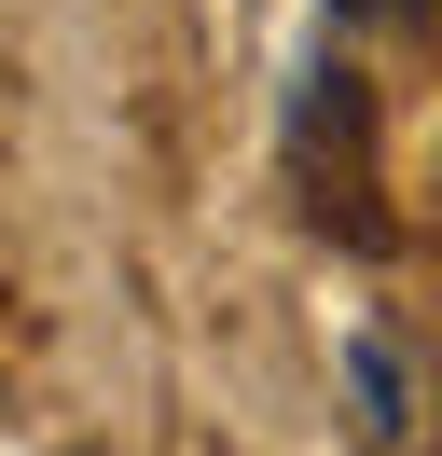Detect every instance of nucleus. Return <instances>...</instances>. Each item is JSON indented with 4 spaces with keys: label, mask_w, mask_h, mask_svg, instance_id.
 Returning a JSON list of instances; mask_svg holds the SVG:
<instances>
[{
    "label": "nucleus",
    "mask_w": 442,
    "mask_h": 456,
    "mask_svg": "<svg viewBox=\"0 0 442 456\" xmlns=\"http://www.w3.org/2000/svg\"><path fill=\"white\" fill-rule=\"evenodd\" d=\"M332 14H414V0H332Z\"/></svg>",
    "instance_id": "3"
},
{
    "label": "nucleus",
    "mask_w": 442,
    "mask_h": 456,
    "mask_svg": "<svg viewBox=\"0 0 442 456\" xmlns=\"http://www.w3.org/2000/svg\"><path fill=\"white\" fill-rule=\"evenodd\" d=\"M291 180H304V222H318V235L387 249V222L359 208V194H373V97H359L346 56H318V69H304V97H291Z\"/></svg>",
    "instance_id": "1"
},
{
    "label": "nucleus",
    "mask_w": 442,
    "mask_h": 456,
    "mask_svg": "<svg viewBox=\"0 0 442 456\" xmlns=\"http://www.w3.org/2000/svg\"><path fill=\"white\" fill-rule=\"evenodd\" d=\"M346 401H359V443H373V456L414 443V387H401V332H387V318L346 332Z\"/></svg>",
    "instance_id": "2"
}]
</instances>
